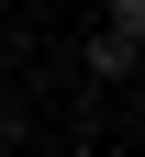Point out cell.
Wrapping results in <instances>:
<instances>
[{
  "label": "cell",
  "mask_w": 145,
  "mask_h": 157,
  "mask_svg": "<svg viewBox=\"0 0 145 157\" xmlns=\"http://www.w3.org/2000/svg\"><path fill=\"white\" fill-rule=\"evenodd\" d=\"M100 11H112V34H123V45H145V0H100Z\"/></svg>",
  "instance_id": "2"
},
{
  "label": "cell",
  "mask_w": 145,
  "mask_h": 157,
  "mask_svg": "<svg viewBox=\"0 0 145 157\" xmlns=\"http://www.w3.org/2000/svg\"><path fill=\"white\" fill-rule=\"evenodd\" d=\"M134 67H145V45H123V34L100 23V34H89V78H134Z\"/></svg>",
  "instance_id": "1"
}]
</instances>
